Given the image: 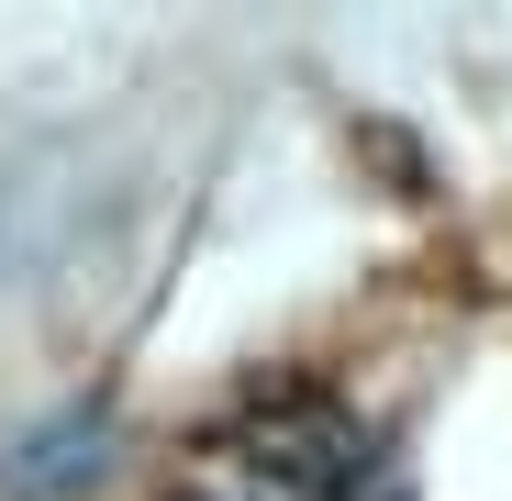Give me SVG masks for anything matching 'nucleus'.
Listing matches in <instances>:
<instances>
[{"mask_svg":"<svg viewBox=\"0 0 512 501\" xmlns=\"http://www.w3.org/2000/svg\"><path fill=\"white\" fill-rule=\"evenodd\" d=\"M167 501H412L390 446L323 390H268L179 457Z\"/></svg>","mask_w":512,"mask_h":501,"instance_id":"f257e3e1","label":"nucleus"}]
</instances>
